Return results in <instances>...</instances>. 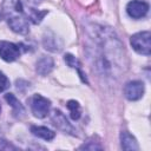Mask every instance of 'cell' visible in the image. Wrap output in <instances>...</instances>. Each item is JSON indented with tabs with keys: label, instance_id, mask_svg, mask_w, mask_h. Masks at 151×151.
<instances>
[{
	"label": "cell",
	"instance_id": "1",
	"mask_svg": "<svg viewBox=\"0 0 151 151\" xmlns=\"http://www.w3.org/2000/svg\"><path fill=\"white\" fill-rule=\"evenodd\" d=\"M85 48L92 67L100 76L118 78L125 71L124 45L110 27L100 25L87 27Z\"/></svg>",
	"mask_w": 151,
	"mask_h": 151
},
{
	"label": "cell",
	"instance_id": "2",
	"mask_svg": "<svg viewBox=\"0 0 151 151\" xmlns=\"http://www.w3.org/2000/svg\"><path fill=\"white\" fill-rule=\"evenodd\" d=\"M130 42L137 53L144 54V55H150V53H151V33L149 31H144V32L133 34L130 39Z\"/></svg>",
	"mask_w": 151,
	"mask_h": 151
},
{
	"label": "cell",
	"instance_id": "3",
	"mask_svg": "<svg viewBox=\"0 0 151 151\" xmlns=\"http://www.w3.org/2000/svg\"><path fill=\"white\" fill-rule=\"evenodd\" d=\"M50 107H51V101L40 96V94H34L31 99V110L32 113L34 114V117L37 118H45L48 112H50Z\"/></svg>",
	"mask_w": 151,
	"mask_h": 151
},
{
	"label": "cell",
	"instance_id": "4",
	"mask_svg": "<svg viewBox=\"0 0 151 151\" xmlns=\"http://www.w3.org/2000/svg\"><path fill=\"white\" fill-rule=\"evenodd\" d=\"M20 57V47L9 41H0V58L5 61H14Z\"/></svg>",
	"mask_w": 151,
	"mask_h": 151
},
{
	"label": "cell",
	"instance_id": "5",
	"mask_svg": "<svg viewBox=\"0 0 151 151\" xmlns=\"http://www.w3.org/2000/svg\"><path fill=\"white\" fill-rule=\"evenodd\" d=\"M7 19H8V26L13 32L19 33V34H26L29 31V28H28V19L24 15V13L11 15Z\"/></svg>",
	"mask_w": 151,
	"mask_h": 151
},
{
	"label": "cell",
	"instance_id": "6",
	"mask_svg": "<svg viewBox=\"0 0 151 151\" xmlns=\"http://www.w3.org/2000/svg\"><path fill=\"white\" fill-rule=\"evenodd\" d=\"M127 14L133 19H140L145 17L149 12V5L145 1L140 0H132L126 6Z\"/></svg>",
	"mask_w": 151,
	"mask_h": 151
},
{
	"label": "cell",
	"instance_id": "7",
	"mask_svg": "<svg viewBox=\"0 0 151 151\" xmlns=\"http://www.w3.org/2000/svg\"><path fill=\"white\" fill-rule=\"evenodd\" d=\"M124 94L129 100H138L144 94V84L139 80L126 83L124 87Z\"/></svg>",
	"mask_w": 151,
	"mask_h": 151
},
{
	"label": "cell",
	"instance_id": "8",
	"mask_svg": "<svg viewBox=\"0 0 151 151\" xmlns=\"http://www.w3.org/2000/svg\"><path fill=\"white\" fill-rule=\"evenodd\" d=\"M51 119H52L53 124H54L59 130H61V131H64V132H67V133H72V134H73L74 129H73V126L68 123V120L66 119V117L64 116V113H63L61 111H59V110H54V111H53V113H52Z\"/></svg>",
	"mask_w": 151,
	"mask_h": 151
},
{
	"label": "cell",
	"instance_id": "9",
	"mask_svg": "<svg viewBox=\"0 0 151 151\" xmlns=\"http://www.w3.org/2000/svg\"><path fill=\"white\" fill-rule=\"evenodd\" d=\"M2 9H4V14L7 18L11 17V15L24 13L22 4H21L20 0H4Z\"/></svg>",
	"mask_w": 151,
	"mask_h": 151
},
{
	"label": "cell",
	"instance_id": "10",
	"mask_svg": "<svg viewBox=\"0 0 151 151\" xmlns=\"http://www.w3.org/2000/svg\"><path fill=\"white\" fill-rule=\"evenodd\" d=\"M54 66V61L51 57H41L38 61H37V72L40 76H47L48 73H51V71L53 70Z\"/></svg>",
	"mask_w": 151,
	"mask_h": 151
},
{
	"label": "cell",
	"instance_id": "11",
	"mask_svg": "<svg viewBox=\"0 0 151 151\" xmlns=\"http://www.w3.org/2000/svg\"><path fill=\"white\" fill-rule=\"evenodd\" d=\"M120 142H122V147L124 150H126V151H136V150H138V144H137L136 138L132 134H130L129 132H126V131L122 132Z\"/></svg>",
	"mask_w": 151,
	"mask_h": 151
},
{
	"label": "cell",
	"instance_id": "12",
	"mask_svg": "<svg viewBox=\"0 0 151 151\" xmlns=\"http://www.w3.org/2000/svg\"><path fill=\"white\" fill-rule=\"evenodd\" d=\"M31 132L34 136H37L39 138H42L45 140H51L55 136V133L52 130H50V129H47L45 126H35V125H33V126H31Z\"/></svg>",
	"mask_w": 151,
	"mask_h": 151
},
{
	"label": "cell",
	"instance_id": "13",
	"mask_svg": "<svg viewBox=\"0 0 151 151\" xmlns=\"http://www.w3.org/2000/svg\"><path fill=\"white\" fill-rule=\"evenodd\" d=\"M5 99H6L7 103L12 106L14 113H17V114H22V113H25L24 106L21 105V103L17 99V97H15L13 93H7V94H5Z\"/></svg>",
	"mask_w": 151,
	"mask_h": 151
},
{
	"label": "cell",
	"instance_id": "14",
	"mask_svg": "<svg viewBox=\"0 0 151 151\" xmlns=\"http://www.w3.org/2000/svg\"><path fill=\"white\" fill-rule=\"evenodd\" d=\"M65 61L68 64V66H71L73 68H77L78 72H79V74H80V77H81V79H83V81H86L87 83L86 77H84V73L80 71V63H79V60L76 57H73L72 54H65Z\"/></svg>",
	"mask_w": 151,
	"mask_h": 151
},
{
	"label": "cell",
	"instance_id": "15",
	"mask_svg": "<svg viewBox=\"0 0 151 151\" xmlns=\"http://www.w3.org/2000/svg\"><path fill=\"white\" fill-rule=\"evenodd\" d=\"M67 109L70 110V114H71V118L73 120H77L80 118V114H81V110H80V105L78 104V101L76 100H70L67 103Z\"/></svg>",
	"mask_w": 151,
	"mask_h": 151
},
{
	"label": "cell",
	"instance_id": "16",
	"mask_svg": "<svg viewBox=\"0 0 151 151\" xmlns=\"http://www.w3.org/2000/svg\"><path fill=\"white\" fill-rule=\"evenodd\" d=\"M44 46L46 50H50V51H53V52H58L60 51V45H58L57 42V38L54 37H45L44 38Z\"/></svg>",
	"mask_w": 151,
	"mask_h": 151
},
{
	"label": "cell",
	"instance_id": "17",
	"mask_svg": "<svg viewBox=\"0 0 151 151\" xmlns=\"http://www.w3.org/2000/svg\"><path fill=\"white\" fill-rule=\"evenodd\" d=\"M46 14H47V11L40 12V11H37V9H32L29 18H31V20H32L34 24H39V22L42 20V18H44Z\"/></svg>",
	"mask_w": 151,
	"mask_h": 151
},
{
	"label": "cell",
	"instance_id": "18",
	"mask_svg": "<svg viewBox=\"0 0 151 151\" xmlns=\"http://www.w3.org/2000/svg\"><path fill=\"white\" fill-rule=\"evenodd\" d=\"M9 87V80L8 78L0 71V92H4Z\"/></svg>",
	"mask_w": 151,
	"mask_h": 151
},
{
	"label": "cell",
	"instance_id": "19",
	"mask_svg": "<svg viewBox=\"0 0 151 151\" xmlns=\"http://www.w3.org/2000/svg\"><path fill=\"white\" fill-rule=\"evenodd\" d=\"M41 0H27V2H31V4H38L40 2Z\"/></svg>",
	"mask_w": 151,
	"mask_h": 151
},
{
	"label": "cell",
	"instance_id": "20",
	"mask_svg": "<svg viewBox=\"0 0 151 151\" xmlns=\"http://www.w3.org/2000/svg\"><path fill=\"white\" fill-rule=\"evenodd\" d=\"M0 111H1V106H0Z\"/></svg>",
	"mask_w": 151,
	"mask_h": 151
}]
</instances>
